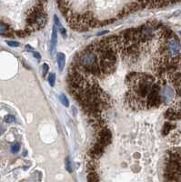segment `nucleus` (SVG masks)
Listing matches in <instances>:
<instances>
[{
  "mask_svg": "<svg viewBox=\"0 0 181 182\" xmlns=\"http://www.w3.org/2000/svg\"><path fill=\"white\" fill-rule=\"evenodd\" d=\"M4 132H5V128H4V127L1 124H0V136H1Z\"/></svg>",
  "mask_w": 181,
  "mask_h": 182,
  "instance_id": "nucleus-22",
  "label": "nucleus"
},
{
  "mask_svg": "<svg viewBox=\"0 0 181 182\" xmlns=\"http://www.w3.org/2000/svg\"><path fill=\"white\" fill-rule=\"evenodd\" d=\"M161 88L160 83L156 81L154 83L152 86L151 91L149 92L148 96L146 98L147 102V108H152V107H159L162 104L160 95H159V91Z\"/></svg>",
  "mask_w": 181,
  "mask_h": 182,
  "instance_id": "nucleus-1",
  "label": "nucleus"
},
{
  "mask_svg": "<svg viewBox=\"0 0 181 182\" xmlns=\"http://www.w3.org/2000/svg\"><path fill=\"white\" fill-rule=\"evenodd\" d=\"M164 44H165L166 50L169 59L181 57V44L176 36L165 41Z\"/></svg>",
  "mask_w": 181,
  "mask_h": 182,
  "instance_id": "nucleus-2",
  "label": "nucleus"
},
{
  "mask_svg": "<svg viewBox=\"0 0 181 182\" xmlns=\"http://www.w3.org/2000/svg\"><path fill=\"white\" fill-rule=\"evenodd\" d=\"M19 149H20V144L17 143V142L14 143V144L11 146V152H12V153H16V152L19 151Z\"/></svg>",
  "mask_w": 181,
  "mask_h": 182,
  "instance_id": "nucleus-16",
  "label": "nucleus"
},
{
  "mask_svg": "<svg viewBox=\"0 0 181 182\" xmlns=\"http://www.w3.org/2000/svg\"><path fill=\"white\" fill-rule=\"evenodd\" d=\"M57 66L60 71H63L65 65H66V56L64 53H57Z\"/></svg>",
  "mask_w": 181,
  "mask_h": 182,
  "instance_id": "nucleus-7",
  "label": "nucleus"
},
{
  "mask_svg": "<svg viewBox=\"0 0 181 182\" xmlns=\"http://www.w3.org/2000/svg\"><path fill=\"white\" fill-rule=\"evenodd\" d=\"M42 69H43V77H46L48 72V69H49V66L48 64H44L43 65V67H42Z\"/></svg>",
  "mask_w": 181,
  "mask_h": 182,
  "instance_id": "nucleus-19",
  "label": "nucleus"
},
{
  "mask_svg": "<svg viewBox=\"0 0 181 182\" xmlns=\"http://www.w3.org/2000/svg\"><path fill=\"white\" fill-rule=\"evenodd\" d=\"M107 33H108V31H107V30L101 31V32H99V33L98 34V36H104V35H106V34H107Z\"/></svg>",
  "mask_w": 181,
  "mask_h": 182,
  "instance_id": "nucleus-23",
  "label": "nucleus"
},
{
  "mask_svg": "<svg viewBox=\"0 0 181 182\" xmlns=\"http://www.w3.org/2000/svg\"><path fill=\"white\" fill-rule=\"evenodd\" d=\"M8 26L3 22H0V35H4L8 31Z\"/></svg>",
  "mask_w": 181,
  "mask_h": 182,
  "instance_id": "nucleus-13",
  "label": "nucleus"
},
{
  "mask_svg": "<svg viewBox=\"0 0 181 182\" xmlns=\"http://www.w3.org/2000/svg\"><path fill=\"white\" fill-rule=\"evenodd\" d=\"M59 99H60L61 103H62L65 107H69V99H67V98H66V95L61 94L60 97H59Z\"/></svg>",
  "mask_w": 181,
  "mask_h": 182,
  "instance_id": "nucleus-14",
  "label": "nucleus"
},
{
  "mask_svg": "<svg viewBox=\"0 0 181 182\" xmlns=\"http://www.w3.org/2000/svg\"><path fill=\"white\" fill-rule=\"evenodd\" d=\"M66 169L69 171V173H72V171H73V167H72L71 160H70V157H67L66 158Z\"/></svg>",
  "mask_w": 181,
  "mask_h": 182,
  "instance_id": "nucleus-12",
  "label": "nucleus"
},
{
  "mask_svg": "<svg viewBox=\"0 0 181 182\" xmlns=\"http://www.w3.org/2000/svg\"><path fill=\"white\" fill-rule=\"evenodd\" d=\"M112 140V133L111 131L107 128H103L98 132V143L103 146L105 148L111 143Z\"/></svg>",
  "mask_w": 181,
  "mask_h": 182,
  "instance_id": "nucleus-4",
  "label": "nucleus"
},
{
  "mask_svg": "<svg viewBox=\"0 0 181 182\" xmlns=\"http://www.w3.org/2000/svg\"><path fill=\"white\" fill-rule=\"evenodd\" d=\"M33 55H34V57H35V58L37 60V61H40L41 60V55L38 53V52H36V51H34L33 52Z\"/></svg>",
  "mask_w": 181,
  "mask_h": 182,
  "instance_id": "nucleus-20",
  "label": "nucleus"
},
{
  "mask_svg": "<svg viewBox=\"0 0 181 182\" xmlns=\"http://www.w3.org/2000/svg\"><path fill=\"white\" fill-rule=\"evenodd\" d=\"M179 35L181 36V31H179Z\"/></svg>",
  "mask_w": 181,
  "mask_h": 182,
  "instance_id": "nucleus-24",
  "label": "nucleus"
},
{
  "mask_svg": "<svg viewBox=\"0 0 181 182\" xmlns=\"http://www.w3.org/2000/svg\"><path fill=\"white\" fill-rule=\"evenodd\" d=\"M5 121L7 123H14L16 121V118L13 115H7L5 117Z\"/></svg>",
  "mask_w": 181,
  "mask_h": 182,
  "instance_id": "nucleus-17",
  "label": "nucleus"
},
{
  "mask_svg": "<svg viewBox=\"0 0 181 182\" xmlns=\"http://www.w3.org/2000/svg\"><path fill=\"white\" fill-rule=\"evenodd\" d=\"M86 180H87V182H99V176L97 173V171L90 172L87 174Z\"/></svg>",
  "mask_w": 181,
  "mask_h": 182,
  "instance_id": "nucleus-10",
  "label": "nucleus"
},
{
  "mask_svg": "<svg viewBox=\"0 0 181 182\" xmlns=\"http://www.w3.org/2000/svg\"><path fill=\"white\" fill-rule=\"evenodd\" d=\"M25 48H26L27 51H28V52H32V53L34 52V48H33L32 47H30V46H29V45H27V46H26V47H25Z\"/></svg>",
  "mask_w": 181,
  "mask_h": 182,
  "instance_id": "nucleus-21",
  "label": "nucleus"
},
{
  "mask_svg": "<svg viewBox=\"0 0 181 182\" xmlns=\"http://www.w3.org/2000/svg\"><path fill=\"white\" fill-rule=\"evenodd\" d=\"M7 43L9 47H12V48H17L20 45L19 42H17V41H7Z\"/></svg>",
  "mask_w": 181,
  "mask_h": 182,
  "instance_id": "nucleus-18",
  "label": "nucleus"
},
{
  "mask_svg": "<svg viewBox=\"0 0 181 182\" xmlns=\"http://www.w3.org/2000/svg\"><path fill=\"white\" fill-rule=\"evenodd\" d=\"M159 95L162 103L164 104H169L171 103L175 98H176V92L175 89L167 84L164 86H161L160 91H159Z\"/></svg>",
  "mask_w": 181,
  "mask_h": 182,
  "instance_id": "nucleus-3",
  "label": "nucleus"
},
{
  "mask_svg": "<svg viewBox=\"0 0 181 182\" xmlns=\"http://www.w3.org/2000/svg\"><path fill=\"white\" fill-rule=\"evenodd\" d=\"M48 83L51 87H54L56 84V74L55 73H51L48 76Z\"/></svg>",
  "mask_w": 181,
  "mask_h": 182,
  "instance_id": "nucleus-15",
  "label": "nucleus"
},
{
  "mask_svg": "<svg viewBox=\"0 0 181 182\" xmlns=\"http://www.w3.org/2000/svg\"><path fill=\"white\" fill-rule=\"evenodd\" d=\"M54 22H55L56 26L59 28V32H60V34L63 36V37H66V28L62 26L61 22L59 21V19H58V17H57V15L54 16Z\"/></svg>",
  "mask_w": 181,
  "mask_h": 182,
  "instance_id": "nucleus-8",
  "label": "nucleus"
},
{
  "mask_svg": "<svg viewBox=\"0 0 181 182\" xmlns=\"http://www.w3.org/2000/svg\"><path fill=\"white\" fill-rule=\"evenodd\" d=\"M175 128H176V126H175V125H173V124H171V123H168V122H166V123L164 124L163 128H162V135H163V136H167V135H168V133H169L171 130H173V129H175Z\"/></svg>",
  "mask_w": 181,
  "mask_h": 182,
  "instance_id": "nucleus-9",
  "label": "nucleus"
},
{
  "mask_svg": "<svg viewBox=\"0 0 181 182\" xmlns=\"http://www.w3.org/2000/svg\"><path fill=\"white\" fill-rule=\"evenodd\" d=\"M86 170L88 173L90 172H96L97 170V164H96V161L94 160V159H92V160H89L86 164Z\"/></svg>",
  "mask_w": 181,
  "mask_h": 182,
  "instance_id": "nucleus-11",
  "label": "nucleus"
},
{
  "mask_svg": "<svg viewBox=\"0 0 181 182\" xmlns=\"http://www.w3.org/2000/svg\"><path fill=\"white\" fill-rule=\"evenodd\" d=\"M104 150H105V148L97 142L91 148H90V150L88 151V155L92 159H98L103 155Z\"/></svg>",
  "mask_w": 181,
  "mask_h": 182,
  "instance_id": "nucleus-5",
  "label": "nucleus"
},
{
  "mask_svg": "<svg viewBox=\"0 0 181 182\" xmlns=\"http://www.w3.org/2000/svg\"><path fill=\"white\" fill-rule=\"evenodd\" d=\"M57 45V27L54 26L52 29V37H51V56L52 57L56 53Z\"/></svg>",
  "mask_w": 181,
  "mask_h": 182,
  "instance_id": "nucleus-6",
  "label": "nucleus"
}]
</instances>
